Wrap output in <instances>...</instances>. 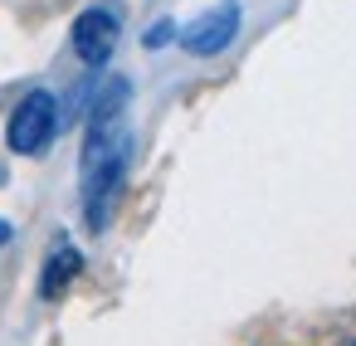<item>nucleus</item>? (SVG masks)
<instances>
[{
  "label": "nucleus",
  "instance_id": "f257e3e1",
  "mask_svg": "<svg viewBox=\"0 0 356 346\" xmlns=\"http://www.w3.org/2000/svg\"><path fill=\"white\" fill-rule=\"evenodd\" d=\"M127 98H132V83L127 79H113L93 113H88V142H83V215H88V229L103 234L113 210H118V195H122V176H127Z\"/></svg>",
  "mask_w": 356,
  "mask_h": 346
},
{
  "label": "nucleus",
  "instance_id": "f03ea898",
  "mask_svg": "<svg viewBox=\"0 0 356 346\" xmlns=\"http://www.w3.org/2000/svg\"><path fill=\"white\" fill-rule=\"evenodd\" d=\"M54 132H59V98L44 93V88H35V93H25L20 108L10 113L6 142H10L15 156H40V151L54 142Z\"/></svg>",
  "mask_w": 356,
  "mask_h": 346
},
{
  "label": "nucleus",
  "instance_id": "7ed1b4c3",
  "mask_svg": "<svg viewBox=\"0 0 356 346\" xmlns=\"http://www.w3.org/2000/svg\"><path fill=\"white\" fill-rule=\"evenodd\" d=\"M239 20H244V10H239V0H220L215 10H205L186 35H181V44H186V54H200V59H210V54H220V49H229V40L239 35Z\"/></svg>",
  "mask_w": 356,
  "mask_h": 346
},
{
  "label": "nucleus",
  "instance_id": "20e7f679",
  "mask_svg": "<svg viewBox=\"0 0 356 346\" xmlns=\"http://www.w3.org/2000/svg\"><path fill=\"white\" fill-rule=\"evenodd\" d=\"M118 10H108V6H93V10H83L79 20H74V54L83 59V64H93V69H103L108 59H113V49H118Z\"/></svg>",
  "mask_w": 356,
  "mask_h": 346
},
{
  "label": "nucleus",
  "instance_id": "39448f33",
  "mask_svg": "<svg viewBox=\"0 0 356 346\" xmlns=\"http://www.w3.org/2000/svg\"><path fill=\"white\" fill-rule=\"evenodd\" d=\"M79 268H83V254H79L74 244H59V249L49 254V263H44V273H40V297H49V302H59V297L69 293V283L79 278Z\"/></svg>",
  "mask_w": 356,
  "mask_h": 346
},
{
  "label": "nucleus",
  "instance_id": "423d86ee",
  "mask_svg": "<svg viewBox=\"0 0 356 346\" xmlns=\"http://www.w3.org/2000/svg\"><path fill=\"white\" fill-rule=\"evenodd\" d=\"M176 40V25L171 20H161L156 30H147V49H161V44H171Z\"/></svg>",
  "mask_w": 356,
  "mask_h": 346
},
{
  "label": "nucleus",
  "instance_id": "0eeeda50",
  "mask_svg": "<svg viewBox=\"0 0 356 346\" xmlns=\"http://www.w3.org/2000/svg\"><path fill=\"white\" fill-rule=\"evenodd\" d=\"M6 239H10V224H6V220H0V249H6Z\"/></svg>",
  "mask_w": 356,
  "mask_h": 346
},
{
  "label": "nucleus",
  "instance_id": "6e6552de",
  "mask_svg": "<svg viewBox=\"0 0 356 346\" xmlns=\"http://www.w3.org/2000/svg\"><path fill=\"white\" fill-rule=\"evenodd\" d=\"M337 346H356V336H351V341H337Z\"/></svg>",
  "mask_w": 356,
  "mask_h": 346
}]
</instances>
